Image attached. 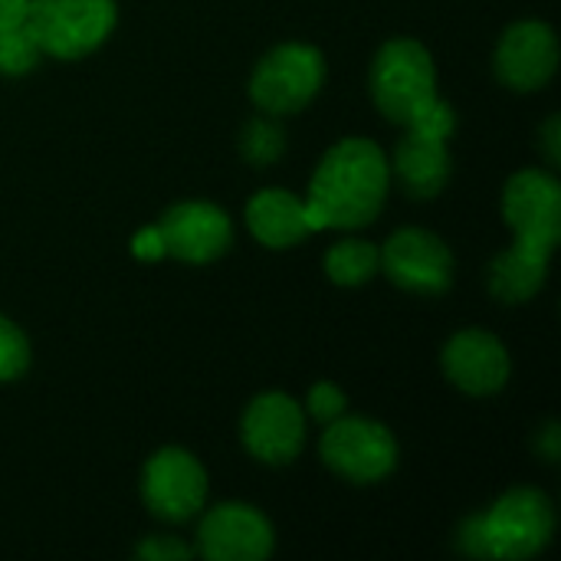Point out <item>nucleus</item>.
Returning a JSON list of instances; mask_svg holds the SVG:
<instances>
[{
    "instance_id": "nucleus-2",
    "label": "nucleus",
    "mask_w": 561,
    "mask_h": 561,
    "mask_svg": "<svg viewBox=\"0 0 561 561\" xmlns=\"http://www.w3.org/2000/svg\"><path fill=\"white\" fill-rule=\"evenodd\" d=\"M371 99L391 122H417L440 99L431 49L411 36L388 39L371 62Z\"/></svg>"
},
{
    "instance_id": "nucleus-12",
    "label": "nucleus",
    "mask_w": 561,
    "mask_h": 561,
    "mask_svg": "<svg viewBox=\"0 0 561 561\" xmlns=\"http://www.w3.org/2000/svg\"><path fill=\"white\" fill-rule=\"evenodd\" d=\"M273 546L270 519L247 503L214 506L197 529V552L210 561H263Z\"/></svg>"
},
{
    "instance_id": "nucleus-4",
    "label": "nucleus",
    "mask_w": 561,
    "mask_h": 561,
    "mask_svg": "<svg viewBox=\"0 0 561 561\" xmlns=\"http://www.w3.org/2000/svg\"><path fill=\"white\" fill-rule=\"evenodd\" d=\"M115 0H30V33L43 56L82 59L115 30Z\"/></svg>"
},
{
    "instance_id": "nucleus-3",
    "label": "nucleus",
    "mask_w": 561,
    "mask_h": 561,
    "mask_svg": "<svg viewBox=\"0 0 561 561\" xmlns=\"http://www.w3.org/2000/svg\"><path fill=\"white\" fill-rule=\"evenodd\" d=\"M480 516L483 559L523 561L539 556L556 533V510L542 490L516 486Z\"/></svg>"
},
{
    "instance_id": "nucleus-13",
    "label": "nucleus",
    "mask_w": 561,
    "mask_h": 561,
    "mask_svg": "<svg viewBox=\"0 0 561 561\" xmlns=\"http://www.w3.org/2000/svg\"><path fill=\"white\" fill-rule=\"evenodd\" d=\"M559 69V39L542 20L513 23L496 46V76L516 92L542 89Z\"/></svg>"
},
{
    "instance_id": "nucleus-16",
    "label": "nucleus",
    "mask_w": 561,
    "mask_h": 561,
    "mask_svg": "<svg viewBox=\"0 0 561 561\" xmlns=\"http://www.w3.org/2000/svg\"><path fill=\"white\" fill-rule=\"evenodd\" d=\"M247 227L270 250H286L312 237L306 204L286 187H263L253 194L247 204Z\"/></svg>"
},
{
    "instance_id": "nucleus-21",
    "label": "nucleus",
    "mask_w": 561,
    "mask_h": 561,
    "mask_svg": "<svg viewBox=\"0 0 561 561\" xmlns=\"http://www.w3.org/2000/svg\"><path fill=\"white\" fill-rule=\"evenodd\" d=\"M30 368V342L16 322L0 316V381H16Z\"/></svg>"
},
{
    "instance_id": "nucleus-23",
    "label": "nucleus",
    "mask_w": 561,
    "mask_h": 561,
    "mask_svg": "<svg viewBox=\"0 0 561 561\" xmlns=\"http://www.w3.org/2000/svg\"><path fill=\"white\" fill-rule=\"evenodd\" d=\"M135 556L148 561H181L194 556V546H184V542L174 539V536H151V539H145V542L135 549Z\"/></svg>"
},
{
    "instance_id": "nucleus-19",
    "label": "nucleus",
    "mask_w": 561,
    "mask_h": 561,
    "mask_svg": "<svg viewBox=\"0 0 561 561\" xmlns=\"http://www.w3.org/2000/svg\"><path fill=\"white\" fill-rule=\"evenodd\" d=\"M240 151L250 164H273L283 158L286 151V135H283V125L276 122V115H256L253 122H247L243 128V138H240Z\"/></svg>"
},
{
    "instance_id": "nucleus-15",
    "label": "nucleus",
    "mask_w": 561,
    "mask_h": 561,
    "mask_svg": "<svg viewBox=\"0 0 561 561\" xmlns=\"http://www.w3.org/2000/svg\"><path fill=\"white\" fill-rule=\"evenodd\" d=\"M401 187L411 197H437L444 184L450 181V151L447 135L427 131V128H404V138L394 148V164Z\"/></svg>"
},
{
    "instance_id": "nucleus-10",
    "label": "nucleus",
    "mask_w": 561,
    "mask_h": 561,
    "mask_svg": "<svg viewBox=\"0 0 561 561\" xmlns=\"http://www.w3.org/2000/svg\"><path fill=\"white\" fill-rule=\"evenodd\" d=\"M154 227H158L164 256H174L184 263H214L233 243L230 217L210 201L174 204Z\"/></svg>"
},
{
    "instance_id": "nucleus-11",
    "label": "nucleus",
    "mask_w": 561,
    "mask_h": 561,
    "mask_svg": "<svg viewBox=\"0 0 561 561\" xmlns=\"http://www.w3.org/2000/svg\"><path fill=\"white\" fill-rule=\"evenodd\" d=\"M240 437L256 460L270 467H286L299 457L306 440L302 408L283 391H266L247 408L240 421Z\"/></svg>"
},
{
    "instance_id": "nucleus-17",
    "label": "nucleus",
    "mask_w": 561,
    "mask_h": 561,
    "mask_svg": "<svg viewBox=\"0 0 561 561\" xmlns=\"http://www.w3.org/2000/svg\"><path fill=\"white\" fill-rule=\"evenodd\" d=\"M549 260H552V253L513 240V247L503 250L493 260V266H490V289H493V296L500 302H510V306L529 302L546 286Z\"/></svg>"
},
{
    "instance_id": "nucleus-27",
    "label": "nucleus",
    "mask_w": 561,
    "mask_h": 561,
    "mask_svg": "<svg viewBox=\"0 0 561 561\" xmlns=\"http://www.w3.org/2000/svg\"><path fill=\"white\" fill-rule=\"evenodd\" d=\"M539 447H542L546 460H559V424H549V427L542 431Z\"/></svg>"
},
{
    "instance_id": "nucleus-1",
    "label": "nucleus",
    "mask_w": 561,
    "mask_h": 561,
    "mask_svg": "<svg viewBox=\"0 0 561 561\" xmlns=\"http://www.w3.org/2000/svg\"><path fill=\"white\" fill-rule=\"evenodd\" d=\"M391 187V164L378 141L371 138H342L319 161L306 204V220L312 233L319 230H358L368 227Z\"/></svg>"
},
{
    "instance_id": "nucleus-8",
    "label": "nucleus",
    "mask_w": 561,
    "mask_h": 561,
    "mask_svg": "<svg viewBox=\"0 0 561 561\" xmlns=\"http://www.w3.org/2000/svg\"><path fill=\"white\" fill-rule=\"evenodd\" d=\"M503 220L519 243L556 253L561 237V184L556 174L526 168L503 187Z\"/></svg>"
},
{
    "instance_id": "nucleus-26",
    "label": "nucleus",
    "mask_w": 561,
    "mask_h": 561,
    "mask_svg": "<svg viewBox=\"0 0 561 561\" xmlns=\"http://www.w3.org/2000/svg\"><path fill=\"white\" fill-rule=\"evenodd\" d=\"M559 131H561V122L559 115H552L549 122H546V128H542V148H546V154H549V161L552 164H559L561 158V145H559Z\"/></svg>"
},
{
    "instance_id": "nucleus-5",
    "label": "nucleus",
    "mask_w": 561,
    "mask_h": 561,
    "mask_svg": "<svg viewBox=\"0 0 561 561\" xmlns=\"http://www.w3.org/2000/svg\"><path fill=\"white\" fill-rule=\"evenodd\" d=\"M325 79V56L309 43H283L270 49L253 76H250V99L266 115H293L306 108Z\"/></svg>"
},
{
    "instance_id": "nucleus-6",
    "label": "nucleus",
    "mask_w": 561,
    "mask_h": 561,
    "mask_svg": "<svg viewBox=\"0 0 561 561\" xmlns=\"http://www.w3.org/2000/svg\"><path fill=\"white\" fill-rule=\"evenodd\" d=\"M322 463L352 483H378L398 467L394 434L368 417H335L319 444Z\"/></svg>"
},
{
    "instance_id": "nucleus-7",
    "label": "nucleus",
    "mask_w": 561,
    "mask_h": 561,
    "mask_svg": "<svg viewBox=\"0 0 561 561\" xmlns=\"http://www.w3.org/2000/svg\"><path fill=\"white\" fill-rule=\"evenodd\" d=\"M141 500L164 523H187L204 510L207 473L181 447H161L141 470Z\"/></svg>"
},
{
    "instance_id": "nucleus-9",
    "label": "nucleus",
    "mask_w": 561,
    "mask_h": 561,
    "mask_svg": "<svg viewBox=\"0 0 561 561\" xmlns=\"http://www.w3.org/2000/svg\"><path fill=\"white\" fill-rule=\"evenodd\" d=\"M381 270L394 286L408 293L437 296L454 283V253L437 233L404 227L381 247Z\"/></svg>"
},
{
    "instance_id": "nucleus-25",
    "label": "nucleus",
    "mask_w": 561,
    "mask_h": 561,
    "mask_svg": "<svg viewBox=\"0 0 561 561\" xmlns=\"http://www.w3.org/2000/svg\"><path fill=\"white\" fill-rule=\"evenodd\" d=\"M30 20V0H0V30L23 26Z\"/></svg>"
},
{
    "instance_id": "nucleus-24",
    "label": "nucleus",
    "mask_w": 561,
    "mask_h": 561,
    "mask_svg": "<svg viewBox=\"0 0 561 561\" xmlns=\"http://www.w3.org/2000/svg\"><path fill=\"white\" fill-rule=\"evenodd\" d=\"M131 253L138 260H161L164 256V247H161V237H158V227H145L135 233L131 240Z\"/></svg>"
},
{
    "instance_id": "nucleus-22",
    "label": "nucleus",
    "mask_w": 561,
    "mask_h": 561,
    "mask_svg": "<svg viewBox=\"0 0 561 561\" xmlns=\"http://www.w3.org/2000/svg\"><path fill=\"white\" fill-rule=\"evenodd\" d=\"M345 394H342V388L339 385H332V381H319L312 391H309V401H306V408H309V414L319 421V424H332L335 417H342L345 414Z\"/></svg>"
},
{
    "instance_id": "nucleus-18",
    "label": "nucleus",
    "mask_w": 561,
    "mask_h": 561,
    "mask_svg": "<svg viewBox=\"0 0 561 561\" xmlns=\"http://www.w3.org/2000/svg\"><path fill=\"white\" fill-rule=\"evenodd\" d=\"M381 270V250L368 240H339L325 253V273L339 286H362Z\"/></svg>"
},
{
    "instance_id": "nucleus-20",
    "label": "nucleus",
    "mask_w": 561,
    "mask_h": 561,
    "mask_svg": "<svg viewBox=\"0 0 561 561\" xmlns=\"http://www.w3.org/2000/svg\"><path fill=\"white\" fill-rule=\"evenodd\" d=\"M43 59V49L36 36L30 33V23L0 30V72L3 76H26Z\"/></svg>"
},
{
    "instance_id": "nucleus-14",
    "label": "nucleus",
    "mask_w": 561,
    "mask_h": 561,
    "mask_svg": "<svg viewBox=\"0 0 561 561\" xmlns=\"http://www.w3.org/2000/svg\"><path fill=\"white\" fill-rule=\"evenodd\" d=\"M444 371L450 385H457L467 394H496L510 381V352L506 345L483 332V329H463L457 332L444 348Z\"/></svg>"
}]
</instances>
